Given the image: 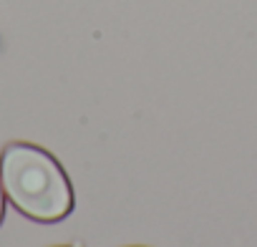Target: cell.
<instances>
[{"label": "cell", "mask_w": 257, "mask_h": 247, "mask_svg": "<svg viewBox=\"0 0 257 247\" xmlns=\"http://www.w3.org/2000/svg\"><path fill=\"white\" fill-rule=\"evenodd\" d=\"M0 182L11 202L38 222L63 219L73 209V192L63 169L31 144L6 147L0 157Z\"/></svg>", "instance_id": "6da1fadb"}, {"label": "cell", "mask_w": 257, "mask_h": 247, "mask_svg": "<svg viewBox=\"0 0 257 247\" xmlns=\"http://www.w3.org/2000/svg\"><path fill=\"white\" fill-rule=\"evenodd\" d=\"M0 222H3V189H0Z\"/></svg>", "instance_id": "7a4b0ae2"}]
</instances>
